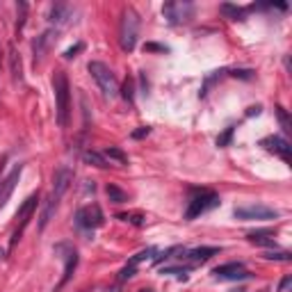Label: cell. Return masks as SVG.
<instances>
[{
    "instance_id": "10",
    "label": "cell",
    "mask_w": 292,
    "mask_h": 292,
    "mask_svg": "<svg viewBox=\"0 0 292 292\" xmlns=\"http://www.w3.org/2000/svg\"><path fill=\"white\" fill-rule=\"evenodd\" d=\"M35 208H37V194H32V197L26 199V203H23V206L18 208V212H16V219H21V226L14 231L9 247H14L18 240H21V235H23V231H26V226L30 224V217H32V212H35Z\"/></svg>"
},
{
    "instance_id": "8",
    "label": "cell",
    "mask_w": 292,
    "mask_h": 292,
    "mask_svg": "<svg viewBox=\"0 0 292 292\" xmlns=\"http://www.w3.org/2000/svg\"><path fill=\"white\" fill-rule=\"evenodd\" d=\"M162 14L172 26H181V23H187L194 14V5L192 3H167L162 7Z\"/></svg>"
},
{
    "instance_id": "14",
    "label": "cell",
    "mask_w": 292,
    "mask_h": 292,
    "mask_svg": "<svg viewBox=\"0 0 292 292\" xmlns=\"http://www.w3.org/2000/svg\"><path fill=\"white\" fill-rule=\"evenodd\" d=\"M21 172H23V164H16V167L12 169V174H9V176L5 178L3 183H0V208L7 203L9 197H12L14 187H16V181L21 178Z\"/></svg>"
},
{
    "instance_id": "33",
    "label": "cell",
    "mask_w": 292,
    "mask_h": 292,
    "mask_svg": "<svg viewBox=\"0 0 292 292\" xmlns=\"http://www.w3.org/2000/svg\"><path fill=\"white\" fill-rule=\"evenodd\" d=\"M151 133V128H149V126H142V128H139V130H135V133H133V137L135 139H142V137H146V135H149Z\"/></svg>"
},
{
    "instance_id": "11",
    "label": "cell",
    "mask_w": 292,
    "mask_h": 292,
    "mask_svg": "<svg viewBox=\"0 0 292 292\" xmlns=\"http://www.w3.org/2000/svg\"><path fill=\"white\" fill-rule=\"evenodd\" d=\"M260 146L265 151H270V153L279 155L281 160H283L285 164H290V142L285 137H279V135H270V137H265L260 142Z\"/></svg>"
},
{
    "instance_id": "15",
    "label": "cell",
    "mask_w": 292,
    "mask_h": 292,
    "mask_svg": "<svg viewBox=\"0 0 292 292\" xmlns=\"http://www.w3.org/2000/svg\"><path fill=\"white\" fill-rule=\"evenodd\" d=\"M183 258H187L189 262H206L210 260L212 256L219 254V247H197V249H189V251H183Z\"/></svg>"
},
{
    "instance_id": "6",
    "label": "cell",
    "mask_w": 292,
    "mask_h": 292,
    "mask_svg": "<svg viewBox=\"0 0 292 292\" xmlns=\"http://www.w3.org/2000/svg\"><path fill=\"white\" fill-rule=\"evenodd\" d=\"M233 215L242 222H265V219H279V210L262 203H247V206H237Z\"/></svg>"
},
{
    "instance_id": "27",
    "label": "cell",
    "mask_w": 292,
    "mask_h": 292,
    "mask_svg": "<svg viewBox=\"0 0 292 292\" xmlns=\"http://www.w3.org/2000/svg\"><path fill=\"white\" fill-rule=\"evenodd\" d=\"M137 274V265H133V262H128V265L121 270V274H119V279L121 281H128V279H133V276Z\"/></svg>"
},
{
    "instance_id": "5",
    "label": "cell",
    "mask_w": 292,
    "mask_h": 292,
    "mask_svg": "<svg viewBox=\"0 0 292 292\" xmlns=\"http://www.w3.org/2000/svg\"><path fill=\"white\" fill-rule=\"evenodd\" d=\"M219 206V197L215 192H208V189H201L199 194H194L192 199H189V206L187 210H185V219H197L201 215H206L208 210H212V208Z\"/></svg>"
},
{
    "instance_id": "25",
    "label": "cell",
    "mask_w": 292,
    "mask_h": 292,
    "mask_svg": "<svg viewBox=\"0 0 292 292\" xmlns=\"http://www.w3.org/2000/svg\"><path fill=\"white\" fill-rule=\"evenodd\" d=\"M267 260H281V262H290L292 256L288 254V251H267L265 254Z\"/></svg>"
},
{
    "instance_id": "35",
    "label": "cell",
    "mask_w": 292,
    "mask_h": 292,
    "mask_svg": "<svg viewBox=\"0 0 292 292\" xmlns=\"http://www.w3.org/2000/svg\"><path fill=\"white\" fill-rule=\"evenodd\" d=\"M260 105H256V108H249V110H247V114H249V116H254V114H260Z\"/></svg>"
},
{
    "instance_id": "26",
    "label": "cell",
    "mask_w": 292,
    "mask_h": 292,
    "mask_svg": "<svg viewBox=\"0 0 292 292\" xmlns=\"http://www.w3.org/2000/svg\"><path fill=\"white\" fill-rule=\"evenodd\" d=\"M121 222H130V224H135V226H144V217L142 215H137V212H124V215H119Z\"/></svg>"
},
{
    "instance_id": "36",
    "label": "cell",
    "mask_w": 292,
    "mask_h": 292,
    "mask_svg": "<svg viewBox=\"0 0 292 292\" xmlns=\"http://www.w3.org/2000/svg\"><path fill=\"white\" fill-rule=\"evenodd\" d=\"M3 256H5V251H3V249H0V258H3Z\"/></svg>"
},
{
    "instance_id": "34",
    "label": "cell",
    "mask_w": 292,
    "mask_h": 292,
    "mask_svg": "<svg viewBox=\"0 0 292 292\" xmlns=\"http://www.w3.org/2000/svg\"><path fill=\"white\" fill-rule=\"evenodd\" d=\"M144 51H158V53H167V46H160V43H146Z\"/></svg>"
},
{
    "instance_id": "31",
    "label": "cell",
    "mask_w": 292,
    "mask_h": 292,
    "mask_svg": "<svg viewBox=\"0 0 292 292\" xmlns=\"http://www.w3.org/2000/svg\"><path fill=\"white\" fill-rule=\"evenodd\" d=\"M82 48H85V46H82V43H76V46L69 48V51L64 53V57H66V60H73V57H76V53H80Z\"/></svg>"
},
{
    "instance_id": "18",
    "label": "cell",
    "mask_w": 292,
    "mask_h": 292,
    "mask_svg": "<svg viewBox=\"0 0 292 292\" xmlns=\"http://www.w3.org/2000/svg\"><path fill=\"white\" fill-rule=\"evenodd\" d=\"M219 12L226 18H231V21H242V18H245V9L237 7V5H231V3H224L222 7H219Z\"/></svg>"
},
{
    "instance_id": "4",
    "label": "cell",
    "mask_w": 292,
    "mask_h": 292,
    "mask_svg": "<svg viewBox=\"0 0 292 292\" xmlns=\"http://www.w3.org/2000/svg\"><path fill=\"white\" fill-rule=\"evenodd\" d=\"M87 71L91 73V78L96 80L99 89L103 91L105 99H114L119 96V82H116V76L112 73V69L103 62H89L87 64Z\"/></svg>"
},
{
    "instance_id": "3",
    "label": "cell",
    "mask_w": 292,
    "mask_h": 292,
    "mask_svg": "<svg viewBox=\"0 0 292 292\" xmlns=\"http://www.w3.org/2000/svg\"><path fill=\"white\" fill-rule=\"evenodd\" d=\"M139 37V16L135 9H124L121 12V23H119V43L126 53H133L137 46Z\"/></svg>"
},
{
    "instance_id": "9",
    "label": "cell",
    "mask_w": 292,
    "mask_h": 292,
    "mask_svg": "<svg viewBox=\"0 0 292 292\" xmlns=\"http://www.w3.org/2000/svg\"><path fill=\"white\" fill-rule=\"evenodd\" d=\"M212 274H215V279H219V281H247V279H251V274L245 270L242 262H226V265H219L212 270Z\"/></svg>"
},
{
    "instance_id": "23",
    "label": "cell",
    "mask_w": 292,
    "mask_h": 292,
    "mask_svg": "<svg viewBox=\"0 0 292 292\" xmlns=\"http://www.w3.org/2000/svg\"><path fill=\"white\" fill-rule=\"evenodd\" d=\"M276 116H279V124H281V128H283V133L288 135L290 130H292V124H290V116H288V112H285L283 108H276Z\"/></svg>"
},
{
    "instance_id": "12",
    "label": "cell",
    "mask_w": 292,
    "mask_h": 292,
    "mask_svg": "<svg viewBox=\"0 0 292 292\" xmlns=\"http://www.w3.org/2000/svg\"><path fill=\"white\" fill-rule=\"evenodd\" d=\"M55 251H57V254H64V256H62V258H64V276H62L60 285L55 288V290H60V288H64V285L69 283V279L73 276V270H76V265H78V251L73 249V247H69V245H57Z\"/></svg>"
},
{
    "instance_id": "24",
    "label": "cell",
    "mask_w": 292,
    "mask_h": 292,
    "mask_svg": "<svg viewBox=\"0 0 292 292\" xmlns=\"http://www.w3.org/2000/svg\"><path fill=\"white\" fill-rule=\"evenodd\" d=\"M233 133H235V128H233V126H228V128L224 130V133L217 137V146H222V149H224V146H228V144H231Z\"/></svg>"
},
{
    "instance_id": "17",
    "label": "cell",
    "mask_w": 292,
    "mask_h": 292,
    "mask_svg": "<svg viewBox=\"0 0 292 292\" xmlns=\"http://www.w3.org/2000/svg\"><path fill=\"white\" fill-rule=\"evenodd\" d=\"M51 39H53V30H48V32H43L41 37H37V41L32 43V51H35V62L41 60V55L46 53V48H48V43H51Z\"/></svg>"
},
{
    "instance_id": "22",
    "label": "cell",
    "mask_w": 292,
    "mask_h": 292,
    "mask_svg": "<svg viewBox=\"0 0 292 292\" xmlns=\"http://www.w3.org/2000/svg\"><path fill=\"white\" fill-rule=\"evenodd\" d=\"M103 155H105V160H114V162H119V164H126L128 162V155L124 153L121 149H116V146H108V149L103 151Z\"/></svg>"
},
{
    "instance_id": "32",
    "label": "cell",
    "mask_w": 292,
    "mask_h": 292,
    "mask_svg": "<svg viewBox=\"0 0 292 292\" xmlns=\"http://www.w3.org/2000/svg\"><path fill=\"white\" fill-rule=\"evenodd\" d=\"M231 76H233V78H245V80H249V78L254 76V71H249V69H240V71H233Z\"/></svg>"
},
{
    "instance_id": "28",
    "label": "cell",
    "mask_w": 292,
    "mask_h": 292,
    "mask_svg": "<svg viewBox=\"0 0 292 292\" xmlns=\"http://www.w3.org/2000/svg\"><path fill=\"white\" fill-rule=\"evenodd\" d=\"M189 267H162V274H178L181 279H185V274H187Z\"/></svg>"
},
{
    "instance_id": "20",
    "label": "cell",
    "mask_w": 292,
    "mask_h": 292,
    "mask_svg": "<svg viewBox=\"0 0 292 292\" xmlns=\"http://www.w3.org/2000/svg\"><path fill=\"white\" fill-rule=\"evenodd\" d=\"M82 160H85L87 164H94V167H101V169L108 167V160H105V155L103 153H96V151H85V153H82Z\"/></svg>"
},
{
    "instance_id": "19",
    "label": "cell",
    "mask_w": 292,
    "mask_h": 292,
    "mask_svg": "<svg viewBox=\"0 0 292 292\" xmlns=\"http://www.w3.org/2000/svg\"><path fill=\"white\" fill-rule=\"evenodd\" d=\"M249 242H254V245H262V247H276V242H274V237L270 235V233H265V231H254V233H249Z\"/></svg>"
},
{
    "instance_id": "21",
    "label": "cell",
    "mask_w": 292,
    "mask_h": 292,
    "mask_svg": "<svg viewBox=\"0 0 292 292\" xmlns=\"http://www.w3.org/2000/svg\"><path fill=\"white\" fill-rule=\"evenodd\" d=\"M105 192H108V199H110L112 203H126V201H128V194H126L121 187L112 185V183L108 185V187H105Z\"/></svg>"
},
{
    "instance_id": "13",
    "label": "cell",
    "mask_w": 292,
    "mask_h": 292,
    "mask_svg": "<svg viewBox=\"0 0 292 292\" xmlns=\"http://www.w3.org/2000/svg\"><path fill=\"white\" fill-rule=\"evenodd\" d=\"M73 7L71 5H66V3H55L51 7V18L48 21L53 23V26H57V28H62V26H66V23L73 18Z\"/></svg>"
},
{
    "instance_id": "30",
    "label": "cell",
    "mask_w": 292,
    "mask_h": 292,
    "mask_svg": "<svg viewBox=\"0 0 292 292\" xmlns=\"http://www.w3.org/2000/svg\"><path fill=\"white\" fill-rule=\"evenodd\" d=\"M292 288V276H283L279 283V292H288Z\"/></svg>"
},
{
    "instance_id": "2",
    "label": "cell",
    "mask_w": 292,
    "mask_h": 292,
    "mask_svg": "<svg viewBox=\"0 0 292 292\" xmlns=\"http://www.w3.org/2000/svg\"><path fill=\"white\" fill-rule=\"evenodd\" d=\"M53 91H55V112H57V126L60 128H66L69 126V80H66L64 71H55L53 73Z\"/></svg>"
},
{
    "instance_id": "37",
    "label": "cell",
    "mask_w": 292,
    "mask_h": 292,
    "mask_svg": "<svg viewBox=\"0 0 292 292\" xmlns=\"http://www.w3.org/2000/svg\"><path fill=\"white\" fill-rule=\"evenodd\" d=\"M139 292H153V290H139Z\"/></svg>"
},
{
    "instance_id": "29",
    "label": "cell",
    "mask_w": 292,
    "mask_h": 292,
    "mask_svg": "<svg viewBox=\"0 0 292 292\" xmlns=\"http://www.w3.org/2000/svg\"><path fill=\"white\" fill-rule=\"evenodd\" d=\"M133 91H135L133 80H126V85H124V99L128 101V103H133Z\"/></svg>"
},
{
    "instance_id": "16",
    "label": "cell",
    "mask_w": 292,
    "mask_h": 292,
    "mask_svg": "<svg viewBox=\"0 0 292 292\" xmlns=\"http://www.w3.org/2000/svg\"><path fill=\"white\" fill-rule=\"evenodd\" d=\"M9 71H12V80L14 82L23 80V76H21V57H18V53L14 51V46H9Z\"/></svg>"
},
{
    "instance_id": "1",
    "label": "cell",
    "mask_w": 292,
    "mask_h": 292,
    "mask_svg": "<svg viewBox=\"0 0 292 292\" xmlns=\"http://www.w3.org/2000/svg\"><path fill=\"white\" fill-rule=\"evenodd\" d=\"M71 181H73V172L69 167H60L55 174H53V192H51V197H48V201L43 203L41 217H39V228H41V231L48 226V222H51L53 215H55L57 206H60L64 192L69 189Z\"/></svg>"
},
{
    "instance_id": "7",
    "label": "cell",
    "mask_w": 292,
    "mask_h": 292,
    "mask_svg": "<svg viewBox=\"0 0 292 292\" xmlns=\"http://www.w3.org/2000/svg\"><path fill=\"white\" fill-rule=\"evenodd\" d=\"M105 217L103 212H101V208L96 206V203H91V206H82L80 210L76 212V224L80 228H85V231H94V228L103 226Z\"/></svg>"
}]
</instances>
